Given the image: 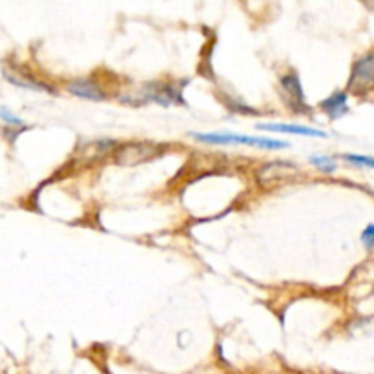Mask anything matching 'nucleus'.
I'll list each match as a JSON object with an SVG mask.
<instances>
[{
  "instance_id": "obj_6",
  "label": "nucleus",
  "mask_w": 374,
  "mask_h": 374,
  "mask_svg": "<svg viewBox=\"0 0 374 374\" xmlns=\"http://www.w3.org/2000/svg\"><path fill=\"white\" fill-rule=\"evenodd\" d=\"M297 174V166L293 163H285V161H274L263 166L262 174H259V181L262 183H276L279 179H287L291 175Z\"/></svg>"
},
{
  "instance_id": "obj_4",
  "label": "nucleus",
  "mask_w": 374,
  "mask_h": 374,
  "mask_svg": "<svg viewBox=\"0 0 374 374\" xmlns=\"http://www.w3.org/2000/svg\"><path fill=\"white\" fill-rule=\"evenodd\" d=\"M374 82V55L362 57L356 61L353 68V77H351V86L353 88H367Z\"/></svg>"
},
{
  "instance_id": "obj_3",
  "label": "nucleus",
  "mask_w": 374,
  "mask_h": 374,
  "mask_svg": "<svg viewBox=\"0 0 374 374\" xmlns=\"http://www.w3.org/2000/svg\"><path fill=\"white\" fill-rule=\"evenodd\" d=\"M181 88H175L174 84H148L146 86V99L155 101V103L163 104V106H170V104L179 103L183 104V97H181Z\"/></svg>"
},
{
  "instance_id": "obj_13",
  "label": "nucleus",
  "mask_w": 374,
  "mask_h": 374,
  "mask_svg": "<svg viewBox=\"0 0 374 374\" xmlns=\"http://www.w3.org/2000/svg\"><path fill=\"white\" fill-rule=\"evenodd\" d=\"M345 161L358 166H367V168H374V157H367V155H354V154H345Z\"/></svg>"
},
{
  "instance_id": "obj_9",
  "label": "nucleus",
  "mask_w": 374,
  "mask_h": 374,
  "mask_svg": "<svg viewBox=\"0 0 374 374\" xmlns=\"http://www.w3.org/2000/svg\"><path fill=\"white\" fill-rule=\"evenodd\" d=\"M319 108H322L323 112L327 113L331 119L344 117L345 113L348 112L347 95H345L344 92H334L331 97H327L325 101H322Z\"/></svg>"
},
{
  "instance_id": "obj_12",
  "label": "nucleus",
  "mask_w": 374,
  "mask_h": 374,
  "mask_svg": "<svg viewBox=\"0 0 374 374\" xmlns=\"http://www.w3.org/2000/svg\"><path fill=\"white\" fill-rule=\"evenodd\" d=\"M0 121H4V123L11 124V126H22L24 124V121L19 115H15L10 108L6 106H0Z\"/></svg>"
},
{
  "instance_id": "obj_2",
  "label": "nucleus",
  "mask_w": 374,
  "mask_h": 374,
  "mask_svg": "<svg viewBox=\"0 0 374 374\" xmlns=\"http://www.w3.org/2000/svg\"><path fill=\"white\" fill-rule=\"evenodd\" d=\"M164 150L163 144H148V143H130L119 146L115 152V161L121 164H137L144 163L157 157Z\"/></svg>"
},
{
  "instance_id": "obj_1",
  "label": "nucleus",
  "mask_w": 374,
  "mask_h": 374,
  "mask_svg": "<svg viewBox=\"0 0 374 374\" xmlns=\"http://www.w3.org/2000/svg\"><path fill=\"white\" fill-rule=\"evenodd\" d=\"M192 137L199 143L206 144H246V146H254V148L263 150H283L291 146L285 141H277V139L267 137H254V135H237L230 132H210V134H197L194 132Z\"/></svg>"
},
{
  "instance_id": "obj_14",
  "label": "nucleus",
  "mask_w": 374,
  "mask_h": 374,
  "mask_svg": "<svg viewBox=\"0 0 374 374\" xmlns=\"http://www.w3.org/2000/svg\"><path fill=\"white\" fill-rule=\"evenodd\" d=\"M362 241L367 248H373L374 246V225H369L362 234Z\"/></svg>"
},
{
  "instance_id": "obj_8",
  "label": "nucleus",
  "mask_w": 374,
  "mask_h": 374,
  "mask_svg": "<svg viewBox=\"0 0 374 374\" xmlns=\"http://www.w3.org/2000/svg\"><path fill=\"white\" fill-rule=\"evenodd\" d=\"M68 92L73 93V95H77L81 99H86V101H103L104 93L103 90L95 84L90 79H77V81H73L68 84Z\"/></svg>"
},
{
  "instance_id": "obj_5",
  "label": "nucleus",
  "mask_w": 374,
  "mask_h": 374,
  "mask_svg": "<svg viewBox=\"0 0 374 374\" xmlns=\"http://www.w3.org/2000/svg\"><path fill=\"white\" fill-rule=\"evenodd\" d=\"M282 90L287 93L288 104L294 108V110H307V104H305V95H303V88L299 77L296 73H287L285 77H282Z\"/></svg>"
},
{
  "instance_id": "obj_10",
  "label": "nucleus",
  "mask_w": 374,
  "mask_h": 374,
  "mask_svg": "<svg viewBox=\"0 0 374 374\" xmlns=\"http://www.w3.org/2000/svg\"><path fill=\"white\" fill-rule=\"evenodd\" d=\"M4 77L8 79L10 82H13V84H17V86H21V88H28V90H35V92H52L50 88L46 86V84H42V82H37L33 81V79H24L21 77L19 73H13V72H8L6 70L4 72Z\"/></svg>"
},
{
  "instance_id": "obj_7",
  "label": "nucleus",
  "mask_w": 374,
  "mask_h": 374,
  "mask_svg": "<svg viewBox=\"0 0 374 374\" xmlns=\"http://www.w3.org/2000/svg\"><path fill=\"white\" fill-rule=\"evenodd\" d=\"M257 130H268V132H282V134L303 135V137H327L325 132L299 124H285V123H259Z\"/></svg>"
},
{
  "instance_id": "obj_11",
  "label": "nucleus",
  "mask_w": 374,
  "mask_h": 374,
  "mask_svg": "<svg viewBox=\"0 0 374 374\" xmlns=\"http://www.w3.org/2000/svg\"><path fill=\"white\" fill-rule=\"evenodd\" d=\"M311 163L318 170L325 172V174H333L334 170H336V163H334L333 157H325V155H313Z\"/></svg>"
}]
</instances>
